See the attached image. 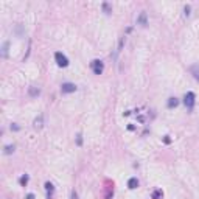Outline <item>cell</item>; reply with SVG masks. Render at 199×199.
<instances>
[{
  "label": "cell",
  "mask_w": 199,
  "mask_h": 199,
  "mask_svg": "<svg viewBox=\"0 0 199 199\" xmlns=\"http://www.w3.org/2000/svg\"><path fill=\"white\" fill-rule=\"evenodd\" d=\"M195 103H196V95L193 92H187L185 93V98H184V104L187 106V109H193L195 107Z\"/></svg>",
  "instance_id": "obj_1"
},
{
  "label": "cell",
  "mask_w": 199,
  "mask_h": 199,
  "mask_svg": "<svg viewBox=\"0 0 199 199\" xmlns=\"http://www.w3.org/2000/svg\"><path fill=\"white\" fill-rule=\"evenodd\" d=\"M54 61H56V64H58L59 67H67V65H68L67 56H65V54H62L61 51H56V53H54Z\"/></svg>",
  "instance_id": "obj_2"
},
{
  "label": "cell",
  "mask_w": 199,
  "mask_h": 199,
  "mask_svg": "<svg viewBox=\"0 0 199 199\" xmlns=\"http://www.w3.org/2000/svg\"><path fill=\"white\" fill-rule=\"evenodd\" d=\"M90 67H92V70H93L95 75H101L103 70H104V64H103V61H100V59L92 61V62H90Z\"/></svg>",
  "instance_id": "obj_3"
},
{
  "label": "cell",
  "mask_w": 199,
  "mask_h": 199,
  "mask_svg": "<svg viewBox=\"0 0 199 199\" xmlns=\"http://www.w3.org/2000/svg\"><path fill=\"white\" fill-rule=\"evenodd\" d=\"M76 90V86H75L73 83H64L62 86H61V92L62 93H72Z\"/></svg>",
  "instance_id": "obj_4"
},
{
  "label": "cell",
  "mask_w": 199,
  "mask_h": 199,
  "mask_svg": "<svg viewBox=\"0 0 199 199\" xmlns=\"http://www.w3.org/2000/svg\"><path fill=\"white\" fill-rule=\"evenodd\" d=\"M137 23L142 25V26H146L148 25V19H146V12H140L139 19H137Z\"/></svg>",
  "instance_id": "obj_5"
},
{
  "label": "cell",
  "mask_w": 199,
  "mask_h": 199,
  "mask_svg": "<svg viewBox=\"0 0 199 199\" xmlns=\"http://www.w3.org/2000/svg\"><path fill=\"white\" fill-rule=\"evenodd\" d=\"M33 126L36 128V129H40V128H42V126H44V117H42V115H39L37 118L33 121Z\"/></svg>",
  "instance_id": "obj_6"
},
{
  "label": "cell",
  "mask_w": 199,
  "mask_h": 199,
  "mask_svg": "<svg viewBox=\"0 0 199 199\" xmlns=\"http://www.w3.org/2000/svg\"><path fill=\"white\" fill-rule=\"evenodd\" d=\"M137 187H139V181H137V177H131V179L128 181V188L135 190Z\"/></svg>",
  "instance_id": "obj_7"
},
{
  "label": "cell",
  "mask_w": 199,
  "mask_h": 199,
  "mask_svg": "<svg viewBox=\"0 0 199 199\" xmlns=\"http://www.w3.org/2000/svg\"><path fill=\"white\" fill-rule=\"evenodd\" d=\"M45 190H47V199H51V195H53V190H54V187H53V184H50V182H45Z\"/></svg>",
  "instance_id": "obj_8"
},
{
  "label": "cell",
  "mask_w": 199,
  "mask_h": 199,
  "mask_svg": "<svg viewBox=\"0 0 199 199\" xmlns=\"http://www.w3.org/2000/svg\"><path fill=\"white\" fill-rule=\"evenodd\" d=\"M190 72H191V75L195 76V79L199 81V64H196V65L191 67V68H190Z\"/></svg>",
  "instance_id": "obj_9"
},
{
  "label": "cell",
  "mask_w": 199,
  "mask_h": 199,
  "mask_svg": "<svg viewBox=\"0 0 199 199\" xmlns=\"http://www.w3.org/2000/svg\"><path fill=\"white\" fill-rule=\"evenodd\" d=\"M8 48H10V42L6 40L2 45V58H8Z\"/></svg>",
  "instance_id": "obj_10"
},
{
  "label": "cell",
  "mask_w": 199,
  "mask_h": 199,
  "mask_svg": "<svg viewBox=\"0 0 199 199\" xmlns=\"http://www.w3.org/2000/svg\"><path fill=\"white\" fill-rule=\"evenodd\" d=\"M177 104H179V100H177L176 97H174V98H170L168 103H167V106H168L170 109H171V107H176Z\"/></svg>",
  "instance_id": "obj_11"
},
{
  "label": "cell",
  "mask_w": 199,
  "mask_h": 199,
  "mask_svg": "<svg viewBox=\"0 0 199 199\" xmlns=\"http://www.w3.org/2000/svg\"><path fill=\"white\" fill-rule=\"evenodd\" d=\"M162 196H163V191L162 190H156V191H153V195H151V198H153V199H162Z\"/></svg>",
  "instance_id": "obj_12"
},
{
  "label": "cell",
  "mask_w": 199,
  "mask_h": 199,
  "mask_svg": "<svg viewBox=\"0 0 199 199\" xmlns=\"http://www.w3.org/2000/svg\"><path fill=\"white\" fill-rule=\"evenodd\" d=\"M14 149H16V146H14V145H6L3 153H5V154H12V153H14Z\"/></svg>",
  "instance_id": "obj_13"
},
{
  "label": "cell",
  "mask_w": 199,
  "mask_h": 199,
  "mask_svg": "<svg viewBox=\"0 0 199 199\" xmlns=\"http://www.w3.org/2000/svg\"><path fill=\"white\" fill-rule=\"evenodd\" d=\"M19 182H20V185H22V187H25V185L28 184V174H23L22 177H20Z\"/></svg>",
  "instance_id": "obj_14"
},
{
  "label": "cell",
  "mask_w": 199,
  "mask_h": 199,
  "mask_svg": "<svg viewBox=\"0 0 199 199\" xmlns=\"http://www.w3.org/2000/svg\"><path fill=\"white\" fill-rule=\"evenodd\" d=\"M190 11H191L190 5H185V6H184V16H185V17H188V16H190Z\"/></svg>",
  "instance_id": "obj_15"
},
{
  "label": "cell",
  "mask_w": 199,
  "mask_h": 199,
  "mask_svg": "<svg viewBox=\"0 0 199 199\" xmlns=\"http://www.w3.org/2000/svg\"><path fill=\"white\" fill-rule=\"evenodd\" d=\"M103 10H104L106 14H109V12H111V6H109V3H107V2L103 3Z\"/></svg>",
  "instance_id": "obj_16"
},
{
  "label": "cell",
  "mask_w": 199,
  "mask_h": 199,
  "mask_svg": "<svg viewBox=\"0 0 199 199\" xmlns=\"http://www.w3.org/2000/svg\"><path fill=\"white\" fill-rule=\"evenodd\" d=\"M30 95H31V97H36V95H39V89L31 87V89H30Z\"/></svg>",
  "instance_id": "obj_17"
},
{
  "label": "cell",
  "mask_w": 199,
  "mask_h": 199,
  "mask_svg": "<svg viewBox=\"0 0 199 199\" xmlns=\"http://www.w3.org/2000/svg\"><path fill=\"white\" fill-rule=\"evenodd\" d=\"M76 143H78V146L83 145V135H81V134H78V135H76Z\"/></svg>",
  "instance_id": "obj_18"
},
{
  "label": "cell",
  "mask_w": 199,
  "mask_h": 199,
  "mask_svg": "<svg viewBox=\"0 0 199 199\" xmlns=\"http://www.w3.org/2000/svg\"><path fill=\"white\" fill-rule=\"evenodd\" d=\"M72 199H78V193H76V191H72Z\"/></svg>",
  "instance_id": "obj_19"
},
{
  "label": "cell",
  "mask_w": 199,
  "mask_h": 199,
  "mask_svg": "<svg viewBox=\"0 0 199 199\" xmlns=\"http://www.w3.org/2000/svg\"><path fill=\"white\" fill-rule=\"evenodd\" d=\"M11 129H14V131H19L20 128H19V126L16 125V123H14V125H11Z\"/></svg>",
  "instance_id": "obj_20"
},
{
  "label": "cell",
  "mask_w": 199,
  "mask_h": 199,
  "mask_svg": "<svg viewBox=\"0 0 199 199\" xmlns=\"http://www.w3.org/2000/svg\"><path fill=\"white\" fill-rule=\"evenodd\" d=\"M26 199H34V195L33 193H28V195H26Z\"/></svg>",
  "instance_id": "obj_21"
},
{
  "label": "cell",
  "mask_w": 199,
  "mask_h": 199,
  "mask_svg": "<svg viewBox=\"0 0 199 199\" xmlns=\"http://www.w3.org/2000/svg\"><path fill=\"white\" fill-rule=\"evenodd\" d=\"M163 142H165V143H170V142H171V140H170V139H168V135H165V139H163Z\"/></svg>",
  "instance_id": "obj_22"
}]
</instances>
